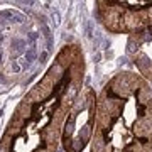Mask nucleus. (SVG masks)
<instances>
[{"label": "nucleus", "instance_id": "f257e3e1", "mask_svg": "<svg viewBox=\"0 0 152 152\" xmlns=\"http://www.w3.org/2000/svg\"><path fill=\"white\" fill-rule=\"evenodd\" d=\"M0 17L2 19H10L12 22H17V24H22L24 22V15H20V14H17L14 10H2L0 12Z\"/></svg>", "mask_w": 152, "mask_h": 152}, {"label": "nucleus", "instance_id": "9d476101", "mask_svg": "<svg viewBox=\"0 0 152 152\" xmlns=\"http://www.w3.org/2000/svg\"><path fill=\"white\" fill-rule=\"evenodd\" d=\"M93 61H95V63H100V61H102V54H100V53H96V54H95V58H93Z\"/></svg>", "mask_w": 152, "mask_h": 152}, {"label": "nucleus", "instance_id": "f03ea898", "mask_svg": "<svg viewBox=\"0 0 152 152\" xmlns=\"http://www.w3.org/2000/svg\"><path fill=\"white\" fill-rule=\"evenodd\" d=\"M36 58H37V51H36V46H31V48L27 49L26 56H24V61H26L27 64H31L32 61H36Z\"/></svg>", "mask_w": 152, "mask_h": 152}, {"label": "nucleus", "instance_id": "ddd939ff", "mask_svg": "<svg viewBox=\"0 0 152 152\" xmlns=\"http://www.w3.org/2000/svg\"><path fill=\"white\" fill-rule=\"evenodd\" d=\"M2 41H4V36H2V32H0V42H2Z\"/></svg>", "mask_w": 152, "mask_h": 152}, {"label": "nucleus", "instance_id": "4468645a", "mask_svg": "<svg viewBox=\"0 0 152 152\" xmlns=\"http://www.w3.org/2000/svg\"><path fill=\"white\" fill-rule=\"evenodd\" d=\"M2 115H4V110H2V108H0V117H2Z\"/></svg>", "mask_w": 152, "mask_h": 152}, {"label": "nucleus", "instance_id": "20e7f679", "mask_svg": "<svg viewBox=\"0 0 152 152\" xmlns=\"http://www.w3.org/2000/svg\"><path fill=\"white\" fill-rule=\"evenodd\" d=\"M51 22H53L54 27H59L61 26V12L58 9H53V12H51Z\"/></svg>", "mask_w": 152, "mask_h": 152}, {"label": "nucleus", "instance_id": "6e6552de", "mask_svg": "<svg viewBox=\"0 0 152 152\" xmlns=\"http://www.w3.org/2000/svg\"><path fill=\"white\" fill-rule=\"evenodd\" d=\"M46 59H48V51H42V53L39 54V61H41V64L46 63Z\"/></svg>", "mask_w": 152, "mask_h": 152}, {"label": "nucleus", "instance_id": "7ed1b4c3", "mask_svg": "<svg viewBox=\"0 0 152 152\" xmlns=\"http://www.w3.org/2000/svg\"><path fill=\"white\" fill-rule=\"evenodd\" d=\"M27 46V42L24 41V39H15L14 42H12V48L15 49V54H20V53H24V48Z\"/></svg>", "mask_w": 152, "mask_h": 152}, {"label": "nucleus", "instance_id": "0eeeda50", "mask_svg": "<svg viewBox=\"0 0 152 152\" xmlns=\"http://www.w3.org/2000/svg\"><path fill=\"white\" fill-rule=\"evenodd\" d=\"M12 71H14V73H20V71H22V64H20V63H17V61H14V63H12Z\"/></svg>", "mask_w": 152, "mask_h": 152}, {"label": "nucleus", "instance_id": "1a4fd4ad", "mask_svg": "<svg viewBox=\"0 0 152 152\" xmlns=\"http://www.w3.org/2000/svg\"><path fill=\"white\" fill-rule=\"evenodd\" d=\"M46 41H48V51H51V49H53V36H51V37H48Z\"/></svg>", "mask_w": 152, "mask_h": 152}, {"label": "nucleus", "instance_id": "423d86ee", "mask_svg": "<svg viewBox=\"0 0 152 152\" xmlns=\"http://www.w3.org/2000/svg\"><path fill=\"white\" fill-rule=\"evenodd\" d=\"M102 151H103V142L96 140L95 142V145H93V152H102Z\"/></svg>", "mask_w": 152, "mask_h": 152}, {"label": "nucleus", "instance_id": "dca6fc26", "mask_svg": "<svg viewBox=\"0 0 152 152\" xmlns=\"http://www.w3.org/2000/svg\"><path fill=\"white\" fill-rule=\"evenodd\" d=\"M59 152H64V151H59Z\"/></svg>", "mask_w": 152, "mask_h": 152}, {"label": "nucleus", "instance_id": "39448f33", "mask_svg": "<svg viewBox=\"0 0 152 152\" xmlns=\"http://www.w3.org/2000/svg\"><path fill=\"white\" fill-rule=\"evenodd\" d=\"M37 37H39L37 32H29V34H27V41L31 42V46H34V42L37 41Z\"/></svg>", "mask_w": 152, "mask_h": 152}, {"label": "nucleus", "instance_id": "f8f14e48", "mask_svg": "<svg viewBox=\"0 0 152 152\" xmlns=\"http://www.w3.org/2000/svg\"><path fill=\"white\" fill-rule=\"evenodd\" d=\"M0 81H2V83H5V78H4V76H0Z\"/></svg>", "mask_w": 152, "mask_h": 152}, {"label": "nucleus", "instance_id": "9b49d317", "mask_svg": "<svg viewBox=\"0 0 152 152\" xmlns=\"http://www.w3.org/2000/svg\"><path fill=\"white\" fill-rule=\"evenodd\" d=\"M2 29H5V20L0 17V32H2Z\"/></svg>", "mask_w": 152, "mask_h": 152}, {"label": "nucleus", "instance_id": "2eb2a0df", "mask_svg": "<svg viewBox=\"0 0 152 152\" xmlns=\"http://www.w3.org/2000/svg\"><path fill=\"white\" fill-rule=\"evenodd\" d=\"M0 63H2V53H0Z\"/></svg>", "mask_w": 152, "mask_h": 152}]
</instances>
